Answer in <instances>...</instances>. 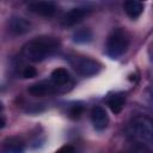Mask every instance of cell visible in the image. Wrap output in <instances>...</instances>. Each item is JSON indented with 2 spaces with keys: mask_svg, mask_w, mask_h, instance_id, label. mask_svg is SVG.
<instances>
[{
  "mask_svg": "<svg viewBox=\"0 0 153 153\" xmlns=\"http://www.w3.org/2000/svg\"><path fill=\"white\" fill-rule=\"evenodd\" d=\"M60 47L59 39L50 36H41L29 41L23 48V55L32 62H39L51 56Z\"/></svg>",
  "mask_w": 153,
  "mask_h": 153,
  "instance_id": "6da1fadb",
  "label": "cell"
},
{
  "mask_svg": "<svg viewBox=\"0 0 153 153\" xmlns=\"http://www.w3.org/2000/svg\"><path fill=\"white\" fill-rule=\"evenodd\" d=\"M128 135L137 145L151 149L153 143V128L151 120L143 116L134 117L128 126Z\"/></svg>",
  "mask_w": 153,
  "mask_h": 153,
  "instance_id": "7a4b0ae2",
  "label": "cell"
},
{
  "mask_svg": "<svg viewBox=\"0 0 153 153\" xmlns=\"http://www.w3.org/2000/svg\"><path fill=\"white\" fill-rule=\"evenodd\" d=\"M128 45H129L128 35L123 30L118 29L109 36L106 43V53L112 59H116L126 53Z\"/></svg>",
  "mask_w": 153,
  "mask_h": 153,
  "instance_id": "3957f363",
  "label": "cell"
},
{
  "mask_svg": "<svg viewBox=\"0 0 153 153\" xmlns=\"http://www.w3.org/2000/svg\"><path fill=\"white\" fill-rule=\"evenodd\" d=\"M72 65L78 73L85 76L93 75L99 71V63L88 57H75Z\"/></svg>",
  "mask_w": 153,
  "mask_h": 153,
  "instance_id": "277c9868",
  "label": "cell"
},
{
  "mask_svg": "<svg viewBox=\"0 0 153 153\" xmlns=\"http://www.w3.org/2000/svg\"><path fill=\"white\" fill-rule=\"evenodd\" d=\"M29 10L42 17H51L56 12V5L50 1H35L29 4Z\"/></svg>",
  "mask_w": 153,
  "mask_h": 153,
  "instance_id": "5b68a950",
  "label": "cell"
},
{
  "mask_svg": "<svg viewBox=\"0 0 153 153\" xmlns=\"http://www.w3.org/2000/svg\"><path fill=\"white\" fill-rule=\"evenodd\" d=\"M88 12H90V10L88 8H84V7L72 8L71 11H68L62 17V25H65V26H73V25L78 24L79 22H81L88 14Z\"/></svg>",
  "mask_w": 153,
  "mask_h": 153,
  "instance_id": "8992f818",
  "label": "cell"
},
{
  "mask_svg": "<svg viewBox=\"0 0 153 153\" xmlns=\"http://www.w3.org/2000/svg\"><path fill=\"white\" fill-rule=\"evenodd\" d=\"M91 120L92 123L96 129L98 130H103L106 128L108 123H109V117L106 111L102 108V106H94L91 111Z\"/></svg>",
  "mask_w": 153,
  "mask_h": 153,
  "instance_id": "52a82bcc",
  "label": "cell"
},
{
  "mask_svg": "<svg viewBox=\"0 0 153 153\" xmlns=\"http://www.w3.org/2000/svg\"><path fill=\"white\" fill-rule=\"evenodd\" d=\"M31 24L25 18L22 17H12L8 22V30L14 35H22L30 30Z\"/></svg>",
  "mask_w": 153,
  "mask_h": 153,
  "instance_id": "ba28073f",
  "label": "cell"
},
{
  "mask_svg": "<svg viewBox=\"0 0 153 153\" xmlns=\"http://www.w3.org/2000/svg\"><path fill=\"white\" fill-rule=\"evenodd\" d=\"M29 93L35 96V97H44V96H49L51 93L55 92L54 86L50 82L47 81H41L37 84H33L29 87Z\"/></svg>",
  "mask_w": 153,
  "mask_h": 153,
  "instance_id": "9c48e42d",
  "label": "cell"
},
{
  "mask_svg": "<svg viewBox=\"0 0 153 153\" xmlns=\"http://www.w3.org/2000/svg\"><path fill=\"white\" fill-rule=\"evenodd\" d=\"M123 8H124V12L128 14V17L135 19V18H137V17L142 13V11H143V5H142V2H140V1L130 0V1H126V2H124Z\"/></svg>",
  "mask_w": 153,
  "mask_h": 153,
  "instance_id": "30bf717a",
  "label": "cell"
},
{
  "mask_svg": "<svg viewBox=\"0 0 153 153\" xmlns=\"http://www.w3.org/2000/svg\"><path fill=\"white\" fill-rule=\"evenodd\" d=\"M108 105L114 114H120L124 106V97L122 94H111L108 98Z\"/></svg>",
  "mask_w": 153,
  "mask_h": 153,
  "instance_id": "8fae6325",
  "label": "cell"
},
{
  "mask_svg": "<svg viewBox=\"0 0 153 153\" xmlns=\"http://www.w3.org/2000/svg\"><path fill=\"white\" fill-rule=\"evenodd\" d=\"M71 76L66 68H56L51 73V80L55 85H65L69 81Z\"/></svg>",
  "mask_w": 153,
  "mask_h": 153,
  "instance_id": "7c38bea8",
  "label": "cell"
},
{
  "mask_svg": "<svg viewBox=\"0 0 153 153\" xmlns=\"http://www.w3.org/2000/svg\"><path fill=\"white\" fill-rule=\"evenodd\" d=\"M73 38L78 43H85V42L91 41L92 33H91V31L88 29H80V30H78V31L74 32Z\"/></svg>",
  "mask_w": 153,
  "mask_h": 153,
  "instance_id": "4fadbf2b",
  "label": "cell"
},
{
  "mask_svg": "<svg viewBox=\"0 0 153 153\" xmlns=\"http://www.w3.org/2000/svg\"><path fill=\"white\" fill-rule=\"evenodd\" d=\"M23 151H24L23 143H20L19 141L11 140L6 145V152L7 153H23Z\"/></svg>",
  "mask_w": 153,
  "mask_h": 153,
  "instance_id": "5bb4252c",
  "label": "cell"
},
{
  "mask_svg": "<svg viewBox=\"0 0 153 153\" xmlns=\"http://www.w3.org/2000/svg\"><path fill=\"white\" fill-rule=\"evenodd\" d=\"M36 75H37V71L33 67H31V66L25 67L24 71H23V76L24 78H33Z\"/></svg>",
  "mask_w": 153,
  "mask_h": 153,
  "instance_id": "9a60e30c",
  "label": "cell"
},
{
  "mask_svg": "<svg viewBox=\"0 0 153 153\" xmlns=\"http://www.w3.org/2000/svg\"><path fill=\"white\" fill-rule=\"evenodd\" d=\"M55 153H76V151H75V148L73 146L66 145V146H62L60 149H57Z\"/></svg>",
  "mask_w": 153,
  "mask_h": 153,
  "instance_id": "2e32d148",
  "label": "cell"
},
{
  "mask_svg": "<svg viewBox=\"0 0 153 153\" xmlns=\"http://www.w3.org/2000/svg\"><path fill=\"white\" fill-rule=\"evenodd\" d=\"M81 111H82V108L81 106H73L72 108V110H71V116L72 117H74V118H76V117H79L80 116V114H81Z\"/></svg>",
  "mask_w": 153,
  "mask_h": 153,
  "instance_id": "e0dca14e",
  "label": "cell"
},
{
  "mask_svg": "<svg viewBox=\"0 0 153 153\" xmlns=\"http://www.w3.org/2000/svg\"><path fill=\"white\" fill-rule=\"evenodd\" d=\"M5 124H6L5 118H4L2 116H0V129H1V128H4V127H5Z\"/></svg>",
  "mask_w": 153,
  "mask_h": 153,
  "instance_id": "ac0fdd59",
  "label": "cell"
},
{
  "mask_svg": "<svg viewBox=\"0 0 153 153\" xmlns=\"http://www.w3.org/2000/svg\"><path fill=\"white\" fill-rule=\"evenodd\" d=\"M1 110H2V104H1V102H0V112H1Z\"/></svg>",
  "mask_w": 153,
  "mask_h": 153,
  "instance_id": "d6986e66",
  "label": "cell"
}]
</instances>
